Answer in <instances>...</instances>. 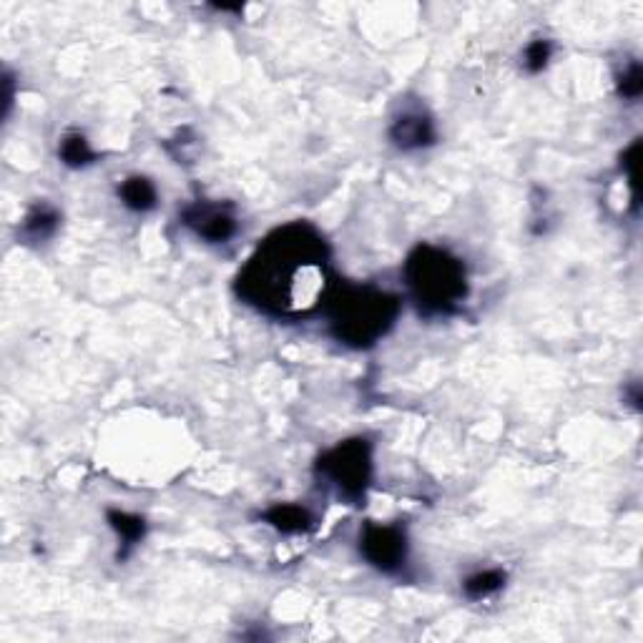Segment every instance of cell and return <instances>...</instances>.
<instances>
[{
  "label": "cell",
  "mask_w": 643,
  "mask_h": 643,
  "mask_svg": "<svg viewBox=\"0 0 643 643\" xmlns=\"http://www.w3.org/2000/svg\"><path fill=\"white\" fill-rule=\"evenodd\" d=\"M264 520H267L274 530H279V533L284 535H299L314 528V515L309 513L304 505H294V503L274 505V508H269L267 513H264Z\"/></svg>",
  "instance_id": "obj_10"
},
{
  "label": "cell",
  "mask_w": 643,
  "mask_h": 643,
  "mask_svg": "<svg viewBox=\"0 0 643 643\" xmlns=\"http://www.w3.org/2000/svg\"><path fill=\"white\" fill-rule=\"evenodd\" d=\"M106 520H109L111 528L116 530L121 541V558L129 556L131 548L139 546L146 538V520L136 513H126V510H106Z\"/></svg>",
  "instance_id": "obj_11"
},
{
  "label": "cell",
  "mask_w": 643,
  "mask_h": 643,
  "mask_svg": "<svg viewBox=\"0 0 643 643\" xmlns=\"http://www.w3.org/2000/svg\"><path fill=\"white\" fill-rule=\"evenodd\" d=\"M61 227V214L51 204L33 206L21 224V239L26 244H43Z\"/></svg>",
  "instance_id": "obj_9"
},
{
  "label": "cell",
  "mask_w": 643,
  "mask_h": 643,
  "mask_svg": "<svg viewBox=\"0 0 643 643\" xmlns=\"http://www.w3.org/2000/svg\"><path fill=\"white\" fill-rule=\"evenodd\" d=\"M335 289L330 247L304 222L274 229L237 279L244 302L279 319H302L325 309Z\"/></svg>",
  "instance_id": "obj_1"
},
{
  "label": "cell",
  "mask_w": 643,
  "mask_h": 643,
  "mask_svg": "<svg viewBox=\"0 0 643 643\" xmlns=\"http://www.w3.org/2000/svg\"><path fill=\"white\" fill-rule=\"evenodd\" d=\"M405 284L412 302L427 317L458 312L460 304L468 299L465 264L448 249L433 244L412 249L405 262Z\"/></svg>",
  "instance_id": "obj_2"
},
{
  "label": "cell",
  "mask_w": 643,
  "mask_h": 643,
  "mask_svg": "<svg viewBox=\"0 0 643 643\" xmlns=\"http://www.w3.org/2000/svg\"><path fill=\"white\" fill-rule=\"evenodd\" d=\"M390 141L400 151H420L438 141L433 116L425 109H405L392 119Z\"/></svg>",
  "instance_id": "obj_7"
},
{
  "label": "cell",
  "mask_w": 643,
  "mask_h": 643,
  "mask_svg": "<svg viewBox=\"0 0 643 643\" xmlns=\"http://www.w3.org/2000/svg\"><path fill=\"white\" fill-rule=\"evenodd\" d=\"M360 553L380 573H400L407 563V535L400 525L367 523L360 535Z\"/></svg>",
  "instance_id": "obj_5"
},
{
  "label": "cell",
  "mask_w": 643,
  "mask_h": 643,
  "mask_svg": "<svg viewBox=\"0 0 643 643\" xmlns=\"http://www.w3.org/2000/svg\"><path fill=\"white\" fill-rule=\"evenodd\" d=\"M618 93H621L623 98H628V101H636L638 96L643 93V71H641V63L638 61H631L626 68H623V73H618Z\"/></svg>",
  "instance_id": "obj_15"
},
{
  "label": "cell",
  "mask_w": 643,
  "mask_h": 643,
  "mask_svg": "<svg viewBox=\"0 0 643 643\" xmlns=\"http://www.w3.org/2000/svg\"><path fill=\"white\" fill-rule=\"evenodd\" d=\"M505 581H508V573L503 568H488V571H478L465 578L463 593L470 601H485V598L503 591Z\"/></svg>",
  "instance_id": "obj_13"
},
{
  "label": "cell",
  "mask_w": 643,
  "mask_h": 643,
  "mask_svg": "<svg viewBox=\"0 0 643 643\" xmlns=\"http://www.w3.org/2000/svg\"><path fill=\"white\" fill-rule=\"evenodd\" d=\"M119 199L129 211L146 214V211H154L159 206V189L149 176L134 174L119 184Z\"/></svg>",
  "instance_id": "obj_8"
},
{
  "label": "cell",
  "mask_w": 643,
  "mask_h": 643,
  "mask_svg": "<svg viewBox=\"0 0 643 643\" xmlns=\"http://www.w3.org/2000/svg\"><path fill=\"white\" fill-rule=\"evenodd\" d=\"M181 224L206 244H227L237 237L239 219L227 204L194 201L181 211Z\"/></svg>",
  "instance_id": "obj_6"
},
{
  "label": "cell",
  "mask_w": 643,
  "mask_h": 643,
  "mask_svg": "<svg viewBox=\"0 0 643 643\" xmlns=\"http://www.w3.org/2000/svg\"><path fill=\"white\" fill-rule=\"evenodd\" d=\"M317 475L342 500H365L372 480V445L365 438H352L335 445L317 460Z\"/></svg>",
  "instance_id": "obj_4"
},
{
  "label": "cell",
  "mask_w": 643,
  "mask_h": 643,
  "mask_svg": "<svg viewBox=\"0 0 643 643\" xmlns=\"http://www.w3.org/2000/svg\"><path fill=\"white\" fill-rule=\"evenodd\" d=\"M332 335L355 350L372 347L395 325L400 312V299L385 289L345 287L337 284L327 302Z\"/></svg>",
  "instance_id": "obj_3"
},
{
  "label": "cell",
  "mask_w": 643,
  "mask_h": 643,
  "mask_svg": "<svg viewBox=\"0 0 643 643\" xmlns=\"http://www.w3.org/2000/svg\"><path fill=\"white\" fill-rule=\"evenodd\" d=\"M553 58V43L546 38H535L525 46L523 51V68L528 73H541L546 71V66Z\"/></svg>",
  "instance_id": "obj_14"
},
{
  "label": "cell",
  "mask_w": 643,
  "mask_h": 643,
  "mask_svg": "<svg viewBox=\"0 0 643 643\" xmlns=\"http://www.w3.org/2000/svg\"><path fill=\"white\" fill-rule=\"evenodd\" d=\"M58 159H61L68 169H86L98 156L81 131H68L61 139V144H58Z\"/></svg>",
  "instance_id": "obj_12"
}]
</instances>
